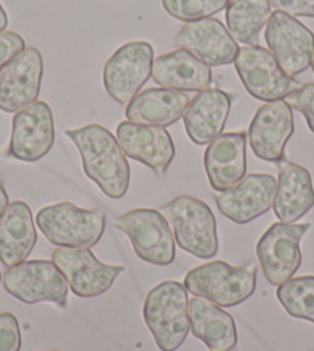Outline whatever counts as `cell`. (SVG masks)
<instances>
[{"label":"cell","instance_id":"cell-21","mask_svg":"<svg viewBox=\"0 0 314 351\" xmlns=\"http://www.w3.org/2000/svg\"><path fill=\"white\" fill-rule=\"evenodd\" d=\"M276 184L274 215L280 222L294 223L314 206V186L310 171L290 160L279 162Z\"/></svg>","mask_w":314,"mask_h":351},{"label":"cell","instance_id":"cell-18","mask_svg":"<svg viewBox=\"0 0 314 351\" xmlns=\"http://www.w3.org/2000/svg\"><path fill=\"white\" fill-rule=\"evenodd\" d=\"M174 45L190 51L208 66L230 65L239 53L237 42L217 19L186 23L174 37Z\"/></svg>","mask_w":314,"mask_h":351},{"label":"cell","instance_id":"cell-8","mask_svg":"<svg viewBox=\"0 0 314 351\" xmlns=\"http://www.w3.org/2000/svg\"><path fill=\"white\" fill-rule=\"evenodd\" d=\"M154 48L143 40L128 42L117 48L104 68L106 93L117 104H130L153 73Z\"/></svg>","mask_w":314,"mask_h":351},{"label":"cell","instance_id":"cell-25","mask_svg":"<svg viewBox=\"0 0 314 351\" xmlns=\"http://www.w3.org/2000/svg\"><path fill=\"white\" fill-rule=\"evenodd\" d=\"M190 99L185 93L168 88H148L131 100L125 116L130 122L169 127L185 114Z\"/></svg>","mask_w":314,"mask_h":351},{"label":"cell","instance_id":"cell-9","mask_svg":"<svg viewBox=\"0 0 314 351\" xmlns=\"http://www.w3.org/2000/svg\"><path fill=\"white\" fill-rule=\"evenodd\" d=\"M310 227V223L276 222L263 233L256 254L269 284L279 287L296 274L302 263L300 241Z\"/></svg>","mask_w":314,"mask_h":351},{"label":"cell","instance_id":"cell-32","mask_svg":"<svg viewBox=\"0 0 314 351\" xmlns=\"http://www.w3.org/2000/svg\"><path fill=\"white\" fill-rule=\"evenodd\" d=\"M269 6L293 17H314V0H268Z\"/></svg>","mask_w":314,"mask_h":351},{"label":"cell","instance_id":"cell-26","mask_svg":"<svg viewBox=\"0 0 314 351\" xmlns=\"http://www.w3.org/2000/svg\"><path fill=\"white\" fill-rule=\"evenodd\" d=\"M269 16L271 6L268 0H230L225 14L227 29L234 40L253 47Z\"/></svg>","mask_w":314,"mask_h":351},{"label":"cell","instance_id":"cell-13","mask_svg":"<svg viewBox=\"0 0 314 351\" xmlns=\"http://www.w3.org/2000/svg\"><path fill=\"white\" fill-rule=\"evenodd\" d=\"M54 117L51 106L43 100L17 111L12 119L8 158L21 162H37L54 145Z\"/></svg>","mask_w":314,"mask_h":351},{"label":"cell","instance_id":"cell-30","mask_svg":"<svg viewBox=\"0 0 314 351\" xmlns=\"http://www.w3.org/2000/svg\"><path fill=\"white\" fill-rule=\"evenodd\" d=\"M22 335L19 321L11 313H0V351H21Z\"/></svg>","mask_w":314,"mask_h":351},{"label":"cell","instance_id":"cell-24","mask_svg":"<svg viewBox=\"0 0 314 351\" xmlns=\"http://www.w3.org/2000/svg\"><path fill=\"white\" fill-rule=\"evenodd\" d=\"M188 316L193 335L211 351H231L237 343L234 319L221 306L204 298L188 300Z\"/></svg>","mask_w":314,"mask_h":351},{"label":"cell","instance_id":"cell-3","mask_svg":"<svg viewBox=\"0 0 314 351\" xmlns=\"http://www.w3.org/2000/svg\"><path fill=\"white\" fill-rule=\"evenodd\" d=\"M160 213L167 217L174 241L184 252L199 259H211L217 254V222L204 200L179 196L163 205Z\"/></svg>","mask_w":314,"mask_h":351},{"label":"cell","instance_id":"cell-16","mask_svg":"<svg viewBox=\"0 0 314 351\" xmlns=\"http://www.w3.org/2000/svg\"><path fill=\"white\" fill-rule=\"evenodd\" d=\"M276 184L271 174H248L231 190L216 194V205L231 222L248 223L271 208Z\"/></svg>","mask_w":314,"mask_h":351},{"label":"cell","instance_id":"cell-1","mask_svg":"<svg viewBox=\"0 0 314 351\" xmlns=\"http://www.w3.org/2000/svg\"><path fill=\"white\" fill-rule=\"evenodd\" d=\"M65 134L76 143L85 174L105 196L122 199L130 188L131 170L116 136L102 125H86L67 130Z\"/></svg>","mask_w":314,"mask_h":351},{"label":"cell","instance_id":"cell-20","mask_svg":"<svg viewBox=\"0 0 314 351\" xmlns=\"http://www.w3.org/2000/svg\"><path fill=\"white\" fill-rule=\"evenodd\" d=\"M231 97L219 88L196 94L184 114L186 134L196 145H206L222 134L230 116Z\"/></svg>","mask_w":314,"mask_h":351},{"label":"cell","instance_id":"cell-27","mask_svg":"<svg viewBox=\"0 0 314 351\" xmlns=\"http://www.w3.org/2000/svg\"><path fill=\"white\" fill-rule=\"evenodd\" d=\"M276 296L291 317L314 324V276L288 279L279 285Z\"/></svg>","mask_w":314,"mask_h":351},{"label":"cell","instance_id":"cell-2","mask_svg":"<svg viewBox=\"0 0 314 351\" xmlns=\"http://www.w3.org/2000/svg\"><path fill=\"white\" fill-rule=\"evenodd\" d=\"M143 319L157 348L179 350L190 331L186 288L178 280H165L154 287L143 304Z\"/></svg>","mask_w":314,"mask_h":351},{"label":"cell","instance_id":"cell-17","mask_svg":"<svg viewBox=\"0 0 314 351\" xmlns=\"http://www.w3.org/2000/svg\"><path fill=\"white\" fill-rule=\"evenodd\" d=\"M116 139L125 156L152 168L157 174H165L174 159V142L162 127L125 121L117 125Z\"/></svg>","mask_w":314,"mask_h":351},{"label":"cell","instance_id":"cell-7","mask_svg":"<svg viewBox=\"0 0 314 351\" xmlns=\"http://www.w3.org/2000/svg\"><path fill=\"white\" fill-rule=\"evenodd\" d=\"M234 66L250 96L263 102L284 100L299 82L282 70L273 53L259 45L239 48Z\"/></svg>","mask_w":314,"mask_h":351},{"label":"cell","instance_id":"cell-33","mask_svg":"<svg viewBox=\"0 0 314 351\" xmlns=\"http://www.w3.org/2000/svg\"><path fill=\"white\" fill-rule=\"evenodd\" d=\"M10 205V199H8V194H6L5 188H3V184L0 182V217H2V215L6 210V206Z\"/></svg>","mask_w":314,"mask_h":351},{"label":"cell","instance_id":"cell-22","mask_svg":"<svg viewBox=\"0 0 314 351\" xmlns=\"http://www.w3.org/2000/svg\"><path fill=\"white\" fill-rule=\"evenodd\" d=\"M36 242L37 233L29 205L23 200L10 204L0 217V262L8 268L25 262Z\"/></svg>","mask_w":314,"mask_h":351},{"label":"cell","instance_id":"cell-5","mask_svg":"<svg viewBox=\"0 0 314 351\" xmlns=\"http://www.w3.org/2000/svg\"><path fill=\"white\" fill-rule=\"evenodd\" d=\"M257 284L256 265L233 267L215 261L188 271L184 280L186 291L208 299L219 306H236L253 296Z\"/></svg>","mask_w":314,"mask_h":351},{"label":"cell","instance_id":"cell-10","mask_svg":"<svg viewBox=\"0 0 314 351\" xmlns=\"http://www.w3.org/2000/svg\"><path fill=\"white\" fill-rule=\"evenodd\" d=\"M3 287L23 304L53 302L67 306L68 282L54 262L28 261L11 267L3 276Z\"/></svg>","mask_w":314,"mask_h":351},{"label":"cell","instance_id":"cell-19","mask_svg":"<svg viewBox=\"0 0 314 351\" xmlns=\"http://www.w3.org/2000/svg\"><path fill=\"white\" fill-rule=\"evenodd\" d=\"M204 165L213 190H231L247 173V134L239 131L216 137L206 147Z\"/></svg>","mask_w":314,"mask_h":351},{"label":"cell","instance_id":"cell-29","mask_svg":"<svg viewBox=\"0 0 314 351\" xmlns=\"http://www.w3.org/2000/svg\"><path fill=\"white\" fill-rule=\"evenodd\" d=\"M287 102L293 106L294 110L302 112L306 125L314 133V84H305L294 90L290 96L287 97Z\"/></svg>","mask_w":314,"mask_h":351},{"label":"cell","instance_id":"cell-15","mask_svg":"<svg viewBox=\"0 0 314 351\" xmlns=\"http://www.w3.org/2000/svg\"><path fill=\"white\" fill-rule=\"evenodd\" d=\"M43 59L37 48H25L0 73V110L17 112L39 97Z\"/></svg>","mask_w":314,"mask_h":351},{"label":"cell","instance_id":"cell-35","mask_svg":"<svg viewBox=\"0 0 314 351\" xmlns=\"http://www.w3.org/2000/svg\"><path fill=\"white\" fill-rule=\"evenodd\" d=\"M311 68H313V73H314V53H313V58H311Z\"/></svg>","mask_w":314,"mask_h":351},{"label":"cell","instance_id":"cell-4","mask_svg":"<svg viewBox=\"0 0 314 351\" xmlns=\"http://www.w3.org/2000/svg\"><path fill=\"white\" fill-rule=\"evenodd\" d=\"M43 236L62 248H91L102 239L106 217L99 210H86L71 202L45 206L36 216Z\"/></svg>","mask_w":314,"mask_h":351},{"label":"cell","instance_id":"cell-6","mask_svg":"<svg viewBox=\"0 0 314 351\" xmlns=\"http://www.w3.org/2000/svg\"><path fill=\"white\" fill-rule=\"evenodd\" d=\"M114 227L130 237L137 258L157 267H167L174 262V234L160 211L153 208L131 210L116 219Z\"/></svg>","mask_w":314,"mask_h":351},{"label":"cell","instance_id":"cell-34","mask_svg":"<svg viewBox=\"0 0 314 351\" xmlns=\"http://www.w3.org/2000/svg\"><path fill=\"white\" fill-rule=\"evenodd\" d=\"M6 27H8V16H6L2 2H0V31H5Z\"/></svg>","mask_w":314,"mask_h":351},{"label":"cell","instance_id":"cell-11","mask_svg":"<svg viewBox=\"0 0 314 351\" xmlns=\"http://www.w3.org/2000/svg\"><path fill=\"white\" fill-rule=\"evenodd\" d=\"M265 40L269 51L288 76H299L310 66L314 53V33L298 19L274 11L267 22Z\"/></svg>","mask_w":314,"mask_h":351},{"label":"cell","instance_id":"cell-28","mask_svg":"<svg viewBox=\"0 0 314 351\" xmlns=\"http://www.w3.org/2000/svg\"><path fill=\"white\" fill-rule=\"evenodd\" d=\"M230 0H162V6L169 16L180 22H197L210 19L224 11Z\"/></svg>","mask_w":314,"mask_h":351},{"label":"cell","instance_id":"cell-31","mask_svg":"<svg viewBox=\"0 0 314 351\" xmlns=\"http://www.w3.org/2000/svg\"><path fill=\"white\" fill-rule=\"evenodd\" d=\"M25 49L22 36L12 31H0V73Z\"/></svg>","mask_w":314,"mask_h":351},{"label":"cell","instance_id":"cell-36","mask_svg":"<svg viewBox=\"0 0 314 351\" xmlns=\"http://www.w3.org/2000/svg\"><path fill=\"white\" fill-rule=\"evenodd\" d=\"M0 282H2V273H0Z\"/></svg>","mask_w":314,"mask_h":351},{"label":"cell","instance_id":"cell-23","mask_svg":"<svg viewBox=\"0 0 314 351\" xmlns=\"http://www.w3.org/2000/svg\"><path fill=\"white\" fill-rule=\"evenodd\" d=\"M152 76L157 85L176 91H202L213 80L211 68L184 48L157 58Z\"/></svg>","mask_w":314,"mask_h":351},{"label":"cell","instance_id":"cell-14","mask_svg":"<svg viewBox=\"0 0 314 351\" xmlns=\"http://www.w3.org/2000/svg\"><path fill=\"white\" fill-rule=\"evenodd\" d=\"M294 133L293 110L287 100L267 102L253 117L248 141L261 160L279 164L285 159V145Z\"/></svg>","mask_w":314,"mask_h":351},{"label":"cell","instance_id":"cell-12","mask_svg":"<svg viewBox=\"0 0 314 351\" xmlns=\"http://www.w3.org/2000/svg\"><path fill=\"white\" fill-rule=\"evenodd\" d=\"M53 262L65 276L68 287L79 298L90 299L110 290L125 271L122 265H106L90 248H62L53 253Z\"/></svg>","mask_w":314,"mask_h":351}]
</instances>
